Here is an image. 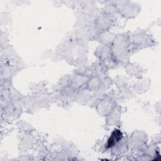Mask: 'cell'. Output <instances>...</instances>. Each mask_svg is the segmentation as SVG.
<instances>
[{"mask_svg": "<svg viewBox=\"0 0 161 161\" xmlns=\"http://www.w3.org/2000/svg\"><path fill=\"white\" fill-rule=\"evenodd\" d=\"M123 135L120 130H115L111 134V136L108 140L107 146L108 148L113 147L116 142L119 141L122 138Z\"/></svg>", "mask_w": 161, "mask_h": 161, "instance_id": "6da1fadb", "label": "cell"}]
</instances>
